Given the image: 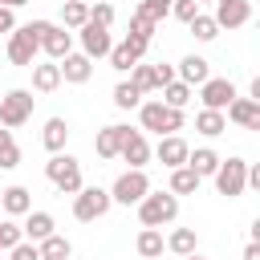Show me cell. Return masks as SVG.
Here are the masks:
<instances>
[{
    "label": "cell",
    "instance_id": "6da1fadb",
    "mask_svg": "<svg viewBox=\"0 0 260 260\" xmlns=\"http://www.w3.org/2000/svg\"><path fill=\"white\" fill-rule=\"evenodd\" d=\"M138 122H142V130H150V134H158V138L179 134V130L187 126L183 110H171V106H162L158 98H150V102H142V106H138Z\"/></svg>",
    "mask_w": 260,
    "mask_h": 260
},
{
    "label": "cell",
    "instance_id": "7a4b0ae2",
    "mask_svg": "<svg viewBox=\"0 0 260 260\" xmlns=\"http://www.w3.org/2000/svg\"><path fill=\"white\" fill-rule=\"evenodd\" d=\"M138 219H142V228H167V223H175L179 219V195H171V191H150L142 203H138Z\"/></svg>",
    "mask_w": 260,
    "mask_h": 260
},
{
    "label": "cell",
    "instance_id": "3957f363",
    "mask_svg": "<svg viewBox=\"0 0 260 260\" xmlns=\"http://www.w3.org/2000/svg\"><path fill=\"white\" fill-rule=\"evenodd\" d=\"M45 179L61 191V195H77L85 183H81V162L73 158V154H49V162H45Z\"/></svg>",
    "mask_w": 260,
    "mask_h": 260
},
{
    "label": "cell",
    "instance_id": "277c9868",
    "mask_svg": "<svg viewBox=\"0 0 260 260\" xmlns=\"http://www.w3.org/2000/svg\"><path fill=\"white\" fill-rule=\"evenodd\" d=\"M32 32H37L41 53H45L49 61H65V57L73 53V32H69L65 24H53V20H32Z\"/></svg>",
    "mask_w": 260,
    "mask_h": 260
},
{
    "label": "cell",
    "instance_id": "5b68a950",
    "mask_svg": "<svg viewBox=\"0 0 260 260\" xmlns=\"http://www.w3.org/2000/svg\"><path fill=\"white\" fill-rule=\"evenodd\" d=\"M146 195H150V179H146V171H122V175L114 179V187H110V199L122 203V207H138Z\"/></svg>",
    "mask_w": 260,
    "mask_h": 260
},
{
    "label": "cell",
    "instance_id": "8992f818",
    "mask_svg": "<svg viewBox=\"0 0 260 260\" xmlns=\"http://www.w3.org/2000/svg\"><path fill=\"white\" fill-rule=\"evenodd\" d=\"M32 106H37L32 89H8V93L0 98V126H8V130L24 126V122L32 118Z\"/></svg>",
    "mask_w": 260,
    "mask_h": 260
},
{
    "label": "cell",
    "instance_id": "52a82bcc",
    "mask_svg": "<svg viewBox=\"0 0 260 260\" xmlns=\"http://www.w3.org/2000/svg\"><path fill=\"white\" fill-rule=\"evenodd\" d=\"M215 191L228 195V199H240V195L248 191V162H244L240 154H232V158L219 162V171H215Z\"/></svg>",
    "mask_w": 260,
    "mask_h": 260
},
{
    "label": "cell",
    "instance_id": "ba28073f",
    "mask_svg": "<svg viewBox=\"0 0 260 260\" xmlns=\"http://www.w3.org/2000/svg\"><path fill=\"white\" fill-rule=\"evenodd\" d=\"M110 207H114V199H110L106 187H81V191L73 195V219H81V223L102 219Z\"/></svg>",
    "mask_w": 260,
    "mask_h": 260
},
{
    "label": "cell",
    "instance_id": "9c48e42d",
    "mask_svg": "<svg viewBox=\"0 0 260 260\" xmlns=\"http://www.w3.org/2000/svg\"><path fill=\"white\" fill-rule=\"evenodd\" d=\"M37 53H41V41H37L32 24H20V28L8 32V61H12V65L32 69V65H37Z\"/></svg>",
    "mask_w": 260,
    "mask_h": 260
},
{
    "label": "cell",
    "instance_id": "30bf717a",
    "mask_svg": "<svg viewBox=\"0 0 260 260\" xmlns=\"http://www.w3.org/2000/svg\"><path fill=\"white\" fill-rule=\"evenodd\" d=\"M240 93H236V85L228 81V77H207L203 85H199V102H203V110H228L232 102H236Z\"/></svg>",
    "mask_w": 260,
    "mask_h": 260
},
{
    "label": "cell",
    "instance_id": "8fae6325",
    "mask_svg": "<svg viewBox=\"0 0 260 260\" xmlns=\"http://www.w3.org/2000/svg\"><path fill=\"white\" fill-rule=\"evenodd\" d=\"M77 41H81V53L89 57V61H98V57H110V49H114V37H110V28H102V24H85V28H77Z\"/></svg>",
    "mask_w": 260,
    "mask_h": 260
},
{
    "label": "cell",
    "instance_id": "7c38bea8",
    "mask_svg": "<svg viewBox=\"0 0 260 260\" xmlns=\"http://www.w3.org/2000/svg\"><path fill=\"white\" fill-rule=\"evenodd\" d=\"M211 16H215L219 32H223V28L232 32V28H244V24L252 20V4H248V0H215V12H211Z\"/></svg>",
    "mask_w": 260,
    "mask_h": 260
},
{
    "label": "cell",
    "instance_id": "4fadbf2b",
    "mask_svg": "<svg viewBox=\"0 0 260 260\" xmlns=\"http://www.w3.org/2000/svg\"><path fill=\"white\" fill-rule=\"evenodd\" d=\"M146 57V41H138V37H126L122 45H114L110 49V69H118V73H130L138 61Z\"/></svg>",
    "mask_w": 260,
    "mask_h": 260
},
{
    "label": "cell",
    "instance_id": "5bb4252c",
    "mask_svg": "<svg viewBox=\"0 0 260 260\" xmlns=\"http://www.w3.org/2000/svg\"><path fill=\"white\" fill-rule=\"evenodd\" d=\"M187 154H191V146H187V138H179V134H167V138H158V146H154V158H158L167 171L187 167Z\"/></svg>",
    "mask_w": 260,
    "mask_h": 260
},
{
    "label": "cell",
    "instance_id": "9a60e30c",
    "mask_svg": "<svg viewBox=\"0 0 260 260\" xmlns=\"http://www.w3.org/2000/svg\"><path fill=\"white\" fill-rule=\"evenodd\" d=\"M175 77L183 81V85H203L207 77H211V65H207V57H199V53H187L179 65H175Z\"/></svg>",
    "mask_w": 260,
    "mask_h": 260
},
{
    "label": "cell",
    "instance_id": "2e32d148",
    "mask_svg": "<svg viewBox=\"0 0 260 260\" xmlns=\"http://www.w3.org/2000/svg\"><path fill=\"white\" fill-rule=\"evenodd\" d=\"M126 134H130V126H102L98 130V138H93V150H98V158H118L122 154V142H126Z\"/></svg>",
    "mask_w": 260,
    "mask_h": 260
},
{
    "label": "cell",
    "instance_id": "e0dca14e",
    "mask_svg": "<svg viewBox=\"0 0 260 260\" xmlns=\"http://www.w3.org/2000/svg\"><path fill=\"white\" fill-rule=\"evenodd\" d=\"M150 154H154V150H150L146 134H142V130H130V134H126V142H122V154H118V158H126V162H130V171H142V167L150 162Z\"/></svg>",
    "mask_w": 260,
    "mask_h": 260
},
{
    "label": "cell",
    "instance_id": "ac0fdd59",
    "mask_svg": "<svg viewBox=\"0 0 260 260\" xmlns=\"http://www.w3.org/2000/svg\"><path fill=\"white\" fill-rule=\"evenodd\" d=\"M223 114H228V122H236L240 130H260V102H252V98H236Z\"/></svg>",
    "mask_w": 260,
    "mask_h": 260
},
{
    "label": "cell",
    "instance_id": "d6986e66",
    "mask_svg": "<svg viewBox=\"0 0 260 260\" xmlns=\"http://www.w3.org/2000/svg\"><path fill=\"white\" fill-rule=\"evenodd\" d=\"M61 65V81H69V85H85L89 77H93V61L85 57V53H69L65 61H57Z\"/></svg>",
    "mask_w": 260,
    "mask_h": 260
},
{
    "label": "cell",
    "instance_id": "ffe728a7",
    "mask_svg": "<svg viewBox=\"0 0 260 260\" xmlns=\"http://www.w3.org/2000/svg\"><path fill=\"white\" fill-rule=\"evenodd\" d=\"M0 211H4L8 219H16V215H28V211H32V195H28V187H20V183L4 187V195H0Z\"/></svg>",
    "mask_w": 260,
    "mask_h": 260
},
{
    "label": "cell",
    "instance_id": "44dd1931",
    "mask_svg": "<svg viewBox=\"0 0 260 260\" xmlns=\"http://www.w3.org/2000/svg\"><path fill=\"white\" fill-rule=\"evenodd\" d=\"M65 142H69V122H65V118H49L45 130H41V146H45L49 154H61Z\"/></svg>",
    "mask_w": 260,
    "mask_h": 260
},
{
    "label": "cell",
    "instance_id": "7402d4cb",
    "mask_svg": "<svg viewBox=\"0 0 260 260\" xmlns=\"http://www.w3.org/2000/svg\"><path fill=\"white\" fill-rule=\"evenodd\" d=\"M219 162H223V158H219V154H215L211 146H195V150L187 154V167H191V171H195L199 179H215Z\"/></svg>",
    "mask_w": 260,
    "mask_h": 260
},
{
    "label": "cell",
    "instance_id": "603a6c76",
    "mask_svg": "<svg viewBox=\"0 0 260 260\" xmlns=\"http://www.w3.org/2000/svg\"><path fill=\"white\" fill-rule=\"evenodd\" d=\"M20 228H24V240H28V244H41V240H49V236H53V228H57V223H53V215H49V211H28Z\"/></svg>",
    "mask_w": 260,
    "mask_h": 260
},
{
    "label": "cell",
    "instance_id": "cb8c5ba5",
    "mask_svg": "<svg viewBox=\"0 0 260 260\" xmlns=\"http://www.w3.org/2000/svg\"><path fill=\"white\" fill-rule=\"evenodd\" d=\"M61 85V65L57 61H37L32 65V89L37 93H53Z\"/></svg>",
    "mask_w": 260,
    "mask_h": 260
},
{
    "label": "cell",
    "instance_id": "d4e9b609",
    "mask_svg": "<svg viewBox=\"0 0 260 260\" xmlns=\"http://www.w3.org/2000/svg\"><path fill=\"white\" fill-rule=\"evenodd\" d=\"M61 24H65L69 32L85 28V24H89V4H85V0H61Z\"/></svg>",
    "mask_w": 260,
    "mask_h": 260
},
{
    "label": "cell",
    "instance_id": "484cf974",
    "mask_svg": "<svg viewBox=\"0 0 260 260\" xmlns=\"http://www.w3.org/2000/svg\"><path fill=\"white\" fill-rule=\"evenodd\" d=\"M195 248H199L195 228H175V232L167 236V252H175L179 260H183V256H195Z\"/></svg>",
    "mask_w": 260,
    "mask_h": 260
},
{
    "label": "cell",
    "instance_id": "4316f807",
    "mask_svg": "<svg viewBox=\"0 0 260 260\" xmlns=\"http://www.w3.org/2000/svg\"><path fill=\"white\" fill-rule=\"evenodd\" d=\"M134 248H138V256H142V260H158V256H162V248H167V240H162V232H158V228H142V232H138V240H134Z\"/></svg>",
    "mask_w": 260,
    "mask_h": 260
},
{
    "label": "cell",
    "instance_id": "83f0119b",
    "mask_svg": "<svg viewBox=\"0 0 260 260\" xmlns=\"http://www.w3.org/2000/svg\"><path fill=\"white\" fill-rule=\"evenodd\" d=\"M195 130H199L203 138H219V134L228 130V114H219V110H199V114H195Z\"/></svg>",
    "mask_w": 260,
    "mask_h": 260
},
{
    "label": "cell",
    "instance_id": "f1b7e54d",
    "mask_svg": "<svg viewBox=\"0 0 260 260\" xmlns=\"http://www.w3.org/2000/svg\"><path fill=\"white\" fill-rule=\"evenodd\" d=\"M199 183H203V179H199L191 167H175V171H171L167 191H171V195H195V191H199Z\"/></svg>",
    "mask_w": 260,
    "mask_h": 260
},
{
    "label": "cell",
    "instance_id": "f546056e",
    "mask_svg": "<svg viewBox=\"0 0 260 260\" xmlns=\"http://www.w3.org/2000/svg\"><path fill=\"white\" fill-rule=\"evenodd\" d=\"M158 93H162V98H158V102H162V106H171V110H183V106H187V102H191V98H195V89H191V85H183V81H179V77H175V81H171V85H162V89H158Z\"/></svg>",
    "mask_w": 260,
    "mask_h": 260
},
{
    "label": "cell",
    "instance_id": "4dcf8cb0",
    "mask_svg": "<svg viewBox=\"0 0 260 260\" xmlns=\"http://www.w3.org/2000/svg\"><path fill=\"white\" fill-rule=\"evenodd\" d=\"M37 248H41V260H69V256H73V244H69L65 236H57V232H53L49 240H41Z\"/></svg>",
    "mask_w": 260,
    "mask_h": 260
},
{
    "label": "cell",
    "instance_id": "1f68e13d",
    "mask_svg": "<svg viewBox=\"0 0 260 260\" xmlns=\"http://www.w3.org/2000/svg\"><path fill=\"white\" fill-rule=\"evenodd\" d=\"M12 167H20V146H16L12 130L0 126V171H12Z\"/></svg>",
    "mask_w": 260,
    "mask_h": 260
},
{
    "label": "cell",
    "instance_id": "d6a6232c",
    "mask_svg": "<svg viewBox=\"0 0 260 260\" xmlns=\"http://www.w3.org/2000/svg\"><path fill=\"white\" fill-rule=\"evenodd\" d=\"M154 32H158V24H154L142 8H134V12H130V32H126V37H138V41H146V45H150V37H154Z\"/></svg>",
    "mask_w": 260,
    "mask_h": 260
},
{
    "label": "cell",
    "instance_id": "836d02e7",
    "mask_svg": "<svg viewBox=\"0 0 260 260\" xmlns=\"http://www.w3.org/2000/svg\"><path fill=\"white\" fill-rule=\"evenodd\" d=\"M130 81L138 85V93H142V98L158 89V73H154V65H142V61H138V65L130 69Z\"/></svg>",
    "mask_w": 260,
    "mask_h": 260
},
{
    "label": "cell",
    "instance_id": "e575fe53",
    "mask_svg": "<svg viewBox=\"0 0 260 260\" xmlns=\"http://www.w3.org/2000/svg\"><path fill=\"white\" fill-rule=\"evenodd\" d=\"M114 106H118V110H138V106H142L138 85H134V81H118V85H114Z\"/></svg>",
    "mask_w": 260,
    "mask_h": 260
},
{
    "label": "cell",
    "instance_id": "d590c367",
    "mask_svg": "<svg viewBox=\"0 0 260 260\" xmlns=\"http://www.w3.org/2000/svg\"><path fill=\"white\" fill-rule=\"evenodd\" d=\"M187 28H191V37H195V41H203V45L219 37V24H215V16H207V12H199V16H195Z\"/></svg>",
    "mask_w": 260,
    "mask_h": 260
},
{
    "label": "cell",
    "instance_id": "8d00e7d4",
    "mask_svg": "<svg viewBox=\"0 0 260 260\" xmlns=\"http://www.w3.org/2000/svg\"><path fill=\"white\" fill-rule=\"evenodd\" d=\"M20 240H24V228L16 219H0V252H12Z\"/></svg>",
    "mask_w": 260,
    "mask_h": 260
},
{
    "label": "cell",
    "instance_id": "74e56055",
    "mask_svg": "<svg viewBox=\"0 0 260 260\" xmlns=\"http://www.w3.org/2000/svg\"><path fill=\"white\" fill-rule=\"evenodd\" d=\"M171 4H175V0H142L138 8H142V12H146V16L154 20V24H162V20L171 16Z\"/></svg>",
    "mask_w": 260,
    "mask_h": 260
},
{
    "label": "cell",
    "instance_id": "f35d334b",
    "mask_svg": "<svg viewBox=\"0 0 260 260\" xmlns=\"http://www.w3.org/2000/svg\"><path fill=\"white\" fill-rule=\"evenodd\" d=\"M89 20H93V24H102V28H110V24H114V4H110V0L89 4Z\"/></svg>",
    "mask_w": 260,
    "mask_h": 260
},
{
    "label": "cell",
    "instance_id": "ab89813d",
    "mask_svg": "<svg viewBox=\"0 0 260 260\" xmlns=\"http://www.w3.org/2000/svg\"><path fill=\"white\" fill-rule=\"evenodd\" d=\"M171 16L183 20V24H191V20L199 16V4H195V0H175V4H171Z\"/></svg>",
    "mask_w": 260,
    "mask_h": 260
},
{
    "label": "cell",
    "instance_id": "60d3db41",
    "mask_svg": "<svg viewBox=\"0 0 260 260\" xmlns=\"http://www.w3.org/2000/svg\"><path fill=\"white\" fill-rule=\"evenodd\" d=\"M8 260H41V248H37V244H28V240H20V244L8 252Z\"/></svg>",
    "mask_w": 260,
    "mask_h": 260
},
{
    "label": "cell",
    "instance_id": "b9f144b4",
    "mask_svg": "<svg viewBox=\"0 0 260 260\" xmlns=\"http://www.w3.org/2000/svg\"><path fill=\"white\" fill-rule=\"evenodd\" d=\"M154 73H158V89L175 81V65H167V61H162V65H154Z\"/></svg>",
    "mask_w": 260,
    "mask_h": 260
},
{
    "label": "cell",
    "instance_id": "7bdbcfd3",
    "mask_svg": "<svg viewBox=\"0 0 260 260\" xmlns=\"http://www.w3.org/2000/svg\"><path fill=\"white\" fill-rule=\"evenodd\" d=\"M16 28V16H12V8H0V32H12Z\"/></svg>",
    "mask_w": 260,
    "mask_h": 260
},
{
    "label": "cell",
    "instance_id": "ee69618b",
    "mask_svg": "<svg viewBox=\"0 0 260 260\" xmlns=\"http://www.w3.org/2000/svg\"><path fill=\"white\" fill-rule=\"evenodd\" d=\"M248 187L260 191V162H248Z\"/></svg>",
    "mask_w": 260,
    "mask_h": 260
},
{
    "label": "cell",
    "instance_id": "f6af8a7d",
    "mask_svg": "<svg viewBox=\"0 0 260 260\" xmlns=\"http://www.w3.org/2000/svg\"><path fill=\"white\" fill-rule=\"evenodd\" d=\"M244 260H260V244L248 240V244H244Z\"/></svg>",
    "mask_w": 260,
    "mask_h": 260
},
{
    "label": "cell",
    "instance_id": "bcb514c9",
    "mask_svg": "<svg viewBox=\"0 0 260 260\" xmlns=\"http://www.w3.org/2000/svg\"><path fill=\"white\" fill-rule=\"evenodd\" d=\"M248 236H252V244H260V215L252 219V228H248Z\"/></svg>",
    "mask_w": 260,
    "mask_h": 260
},
{
    "label": "cell",
    "instance_id": "7dc6e473",
    "mask_svg": "<svg viewBox=\"0 0 260 260\" xmlns=\"http://www.w3.org/2000/svg\"><path fill=\"white\" fill-rule=\"evenodd\" d=\"M248 98H252V102H260V73L252 77V89H248Z\"/></svg>",
    "mask_w": 260,
    "mask_h": 260
},
{
    "label": "cell",
    "instance_id": "c3c4849f",
    "mask_svg": "<svg viewBox=\"0 0 260 260\" xmlns=\"http://www.w3.org/2000/svg\"><path fill=\"white\" fill-rule=\"evenodd\" d=\"M24 4H28V0H0V8H12V12H16V8H24Z\"/></svg>",
    "mask_w": 260,
    "mask_h": 260
},
{
    "label": "cell",
    "instance_id": "681fc988",
    "mask_svg": "<svg viewBox=\"0 0 260 260\" xmlns=\"http://www.w3.org/2000/svg\"><path fill=\"white\" fill-rule=\"evenodd\" d=\"M183 260H203V256H199V252H195V256H183Z\"/></svg>",
    "mask_w": 260,
    "mask_h": 260
},
{
    "label": "cell",
    "instance_id": "f907efd6",
    "mask_svg": "<svg viewBox=\"0 0 260 260\" xmlns=\"http://www.w3.org/2000/svg\"><path fill=\"white\" fill-rule=\"evenodd\" d=\"M195 4H215V0H195Z\"/></svg>",
    "mask_w": 260,
    "mask_h": 260
},
{
    "label": "cell",
    "instance_id": "816d5d0a",
    "mask_svg": "<svg viewBox=\"0 0 260 260\" xmlns=\"http://www.w3.org/2000/svg\"><path fill=\"white\" fill-rule=\"evenodd\" d=\"M256 28H260V16H256Z\"/></svg>",
    "mask_w": 260,
    "mask_h": 260
},
{
    "label": "cell",
    "instance_id": "f5cc1de1",
    "mask_svg": "<svg viewBox=\"0 0 260 260\" xmlns=\"http://www.w3.org/2000/svg\"><path fill=\"white\" fill-rule=\"evenodd\" d=\"M0 195H4V187H0Z\"/></svg>",
    "mask_w": 260,
    "mask_h": 260
},
{
    "label": "cell",
    "instance_id": "db71d44e",
    "mask_svg": "<svg viewBox=\"0 0 260 260\" xmlns=\"http://www.w3.org/2000/svg\"><path fill=\"white\" fill-rule=\"evenodd\" d=\"M158 260H162V256H158Z\"/></svg>",
    "mask_w": 260,
    "mask_h": 260
}]
</instances>
